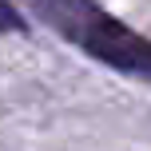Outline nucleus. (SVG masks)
I'll list each match as a JSON object with an SVG mask.
<instances>
[{
    "instance_id": "1",
    "label": "nucleus",
    "mask_w": 151,
    "mask_h": 151,
    "mask_svg": "<svg viewBox=\"0 0 151 151\" xmlns=\"http://www.w3.org/2000/svg\"><path fill=\"white\" fill-rule=\"evenodd\" d=\"M88 48H91V56H99L104 64L123 68V72H139V68L151 64V48L139 44V40H131L127 32H123L119 24H111V20H99L96 28H91Z\"/></svg>"
},
{
    "instance_id": "2",
    "label": "nucleus",
    "mask_w": 151,
    "mask_h": 151,
    "mask_svg": "<svg viewBox=\"0 0 151 151\" xmlns=\"http://www.w3.org/2000/svg\"><path fill=\"white\" fill-rule=\"evenodd\" d=\"M0 32H28V24H24V16L16 12L8 0H0Z\"/></svg>"
}]
</instances>
